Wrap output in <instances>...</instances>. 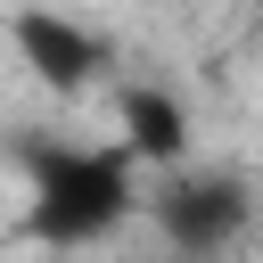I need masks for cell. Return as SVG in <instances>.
I'll return each instance as SVG.
<instances>
[{
    "label": "cell",
    "instance_id": "1",
    "mask_svg": "<svg viewBox=\"0 0 263 263\" xmlns=\"http://www.w3.org/2000/svg\"><path fill=\"white\" fill-rule=\"evenodd\" d=\"M140 156L123 140H25V205H16V238L25 247H49V255H74V247H99L115 238L148 189H140Z\"/></svg>",
    "mask_w": 263,
    "mask_h": 263
},
{
    "label": "cell",
    "instance_id": "2",
    "mask_svg": "<svg viewBox=\"0 0 263 263\" xmlns=\"http://www.w3.org/2000/svg\"><path fill=\"white\" fill-rule=\"evenodd\" d=\"M140 214L156 222V238H164L173 255L214 263V255H230V247L255 230V189H247V173H230V164H173V173L148 189Z\"/></svg>",
    "mask_w": 263,
    "mask_h": 263
},
{
    "label": "cell",
    "instance_id": "3",
    "mask_svg": "<svg viewBox=\"0 0 263 263\" xmlns=\"http://www.w3.org/2000/svg\"><path fill=\"white\" fill-rule=\"evenodd\" d=\"M0 33H8L16 66H25L49 99H82V90L115 66V41H107L90 16L58 8V0H16V8H0Z\"/></svg>",
    "mask_w": 263,
    "mask_h": 263
},
{
    "label": "cell",
    "instance_id": "4",
    "mask_svg": "<svg viewBox=\"0 0 263 263\" xmlns=\"http://www.w3.org/2000/svg\"><path fill=\"white\" fill-rule=\"evenodd\" d=\"M115 123H123V148L148 164V173H173V164H189V107H181V90H164V82H123L115 90Z\"/></svg>",
    "mask_w": 263,
    "mask_h": 263
}]
</instances>
